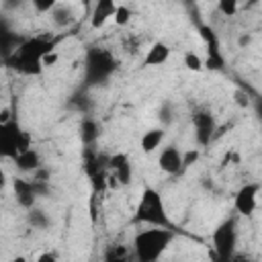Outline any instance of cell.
Here are the masks:
<instances>
[{
	"label": "cell",
	"instance_id": "cell-1",
	"mask_svg": "<svg viewBox=\"0 0 262 262\" xmlns=\"http://www.w3.org/2000/svg\"><path fill=\"white\" fill-rule=\"evenodd\" d=\"M59 43V37L51 35H37V37H25V41L4 59L8 68H12L18 74L25 76H39L43 72L41 59L55 51V45Z\"/></svg>",
	"mask_w": 262,
	"mask_h": 262
},
{
	"label": "cell",
	"instance_id": "cell-2",
	"mask_svg": "<svg viewBox=\"0 0 262 262\" xmlns=\"http://www.w3.org/2000/svg\"><path fill=\"white\" fill-rule=\"evenodd\" d=\"M174 239H176V231L172 227L151 225V229H141L133 237L135 258L139 262H156Z\"/></svg>",
	"mask_w": 262,
	"mask_h": 262
},
{
	"label": "cell",
	"instance_id": "cell-3",
	"mask_svg": "<svg viewBox=\"0 0 262 262\" xmlns=\"http://www.w3.org/2000/svg\"><path fill=\"white\" fill-rule=\"evenodd\" d=\"M115 72H117V59L106 47L100 45L88 47L84 55V88L106 84Z\"/></svg>",
	"mask_w": 262,
	"mask_h": 262
},
{
	"label": "cell",
	"instance_id": "cell-4",
	"mask_svg": "<svg viewBox=\"0 0 262 262\" xmlns=\"http://www.w3.org/2000/svg\"><path fill=\"white\" fill-rule=\"evenodd\" d=\"M131 223H145V225H158V227H172L174 229V223L170 221V217L166 213L162 194L151 186L143 188L139 203L135 207V213L131 217Z\"/></svg>",
	"mask_w": 262,
	"mask_h": 262
},
{
	"label": "cell",
	"instance_id": "cell-5",
	"mask_svg": "<svg viewBox=\"0 0 262 262\" xmlns=\"http://www.w3.org/2000/svg\"><path fill=\"white\" fill-rule=\"evenodd\" d=\"M235 246H237V219L227 217L213 229L215 254L211 252V258L227 262V260H231V256H235Z\"/></svg>",
	"mask_w": 262,
	"mask_h": 262
},
{
	"label": "cell",
	"instance_id": "cell-6",
	"mask_svg": "<svg viewBox=\"0 0 262 262\" xmlns=\"http://www.w3.org/2000/svg\"><path fill=\"white\" fill-rule=\"evenodd\" d=\"M199 37L203 39L205 47H207V57L203 59V66L205 70H211V72H223L225 70V55L221 51V41H219V35L217 31L207 25L205 20H201L199 25H194Z\"/></svg>",
	"mask_w": 262,
	"mask_h": 262
},
{
	"label": "cell",
	"instance_id": "cell-7",
	"mask_svg": "<svg viewBox=\"0 0 262 262\" xmlns=\"http://www.w3.org/2000/svg\"><path fill=\"white\" fill-rule=\"evenodd\" d=\"M192 129H194L196 143L201 147H207L217 137V121H215V115L209 108H196L192 113Z\"/></svg>",
	"mask_w": 262,
	"mask_h": 262
},
{
	"label": "cell",
	"instance_id": "cell-8",
	"mask_svg": "<svg viewBox=\"0 0 262 262\" xmlns=\"http://www.w3.org/2000/svg\"><path fill=\"white\" fill-rule=\"evenodd\" d=\"M25 129H20L18 119L0 123V160H14L18 154V139Z\"/></svg>",
	"mask_w": 262,
	"mask_h": 262
},
{
	"label": "cell",
	"instance_id": "cell-9",
	"mask_svg": "<svg viewBox=\"0 0 262 262\" xmlns=\"http://www.w3.org/2000/svg\"><path fill=\"white\" fill-rule=\"evenodd\" d=\"M258 192H260V184L258 182H246L244 186H239V190L233 196V209H235V213L242 215V217H250L256 211Z\"/></svg>",
	"mask_w": 262,
	"mask_h": 262
},
{
	"label": "cell",
	"instance_id": "cell-10",
	"mask_svg": "<svg viewBox=\"0 0 262 262\" xmlns=\"http://www.w3.org/2000/svg\"><path fill=\"white\" fill-rule=\"evenodd\" d=\"M108 174L119 182V186H127L131 182L133 168H131V160L125 151H117V154L108 156Z\"/></svg>",
	"mask_w": 262,
	"mask_h": 262
},
{
	"label": "cell",
	"instance_id": "cell-11",
	"mask_svg": "<svg viewBox=\"0 0 262 262\" xmlns=\"http://www.w3.org/2000/svg\"><path fill=\"white\" fill-rule=\"evenodd\" d=\"M158 166H160L162 172H166V174H170V176L180 174V172H182V151H180L174 143L166 145V147L160 151V156H158Z\"/></svg>",
	"mask_w": 262,
	"mask_h": 262
},
{
	"label": "cell",
	"instance_id": "cell-12",
	"mask_svg": "<svg viewBox=\"0 0 262 262\" xmlns=\"http://www.w3.org/2000/svg\"><path fill=\"white\" fill-rule=\"evenodd\" d=\"M12 188H14L16 203H18L23 209H31V207H35L39 194H37V190H35V182H33V178H31V180H27V178H14Z\"/></svg>",
	"mask_w": 262,
	"mask_h": 262
},
{
	"label": "cell",
	"instance_id": "cell-13",
	"mask_svg": "<svg viewBox=\"0 0 262 262\" xmlns=\"http://www.w3.org/2000/svg\"><path fill=\"white\" fill-rule=\"evenodd\" d=\"M23 41H25V37H20L18 33H14L10 29V25L0 18V59L4 61Z\"/></svg>",
	"mask_w": 262,
	"mask_h": 262
},
{
	"label": "cell",
	"instance_id": "cell-14",
	"mask_svg": "<svg viewBox=\"0 0 262 262\" xmlns=\"http://www.w3.org/2000/svg\"><path fill=\"white\" fill-rule=\"evenodd\" d=\"M115 0H94L92 12H90V27L92 29H102L106 25L108 18H113L115 14Z\"/></svg>",
	"mask_w": 262,
	"mask_h": 262
},
{
	"label": "cell",
	"instance_id": "cell-15",
	"mask_svg": "<svg viewBox=\"0 0 262 262\" xmlns=\"http://www.w3.org/2000/svg\"><path fill=\"white\" fill-rule=\"evenodd\" d=\"M170 45L164 43V41H154L151 47L147 49L145 57H143V66L145 68H156V66H164L168 59H170Z\"/></svg>",
	"mask_w": 262,
	"mask_h": 262
},
{
	"label": "cell",
	"instance_id": "cell-16",
	"mask_svg": "<svg viewBox=\"0 0 262 262\" xmlns=\"http://www.w3.org/2000/svg\"><path fill=\"white\" fill-rule=\"evenodd\" d=\"M100 133H102L100 123L92 115H84L82 121H80V141H82V145H96Z\"/></svg>",
	"mask_w": 262,
	"mask_h": 262
},
{
	"label": "cell",
	"instance_id": "cell-17",
	"mask_svg": "<svg viewBox=\"0 0 262 262\" xmlns=\"http://www.w3.org/2000/svg\"><path fill=\"white\" fill-rule=\"evenodd\" d=\"M12 162L16 164V168H18L20 172H35L39 166H43V164H41V156H39V151H37L35 147H29V149L16 154Z\"/></svg>",
	"mask_w": 262,
	"mask_h": 262
},
{
	"label": "cell",
	"instance_id": "cell-18",
	"mask_svg": "<svg viewBox=\"0 0 262 262\" xmlns=\"http://www.w3.org/2000/svg\"><path fill=\"white\" fill-rule=\"evenodd\" d=\"M164 137H166V127H164V129H162V127H154V129H147V131L141 135V149H143L145 154H151V151H156V149L162 145Z\"/></svg>",
	"mask_w": 262,
	"mask_h": 262
},
{
	"label": "cell",
	"instance_id": "cell-19",
	"mask_svg": "<svg viewBox=\"0 0 262 262\" xmlns=\"http://www.w3.org/2000/svg\"><path fill=\"white\" fill-rule=\"evenodd\" d=\"M92 106H94V102H92V98L86 94V88H84V90H78V92L72 94V98H70V108H74V111H78V113H82V115H90V113H92Z\"/></svg>",
	"mask_w": 262,
	"mask_h": 262
},
{
	"label": "cell",
	"instance_id": "cell-20",
	"mask_svg": "<svg viewBox=\"0 0 262 262\" xmlns=\"http://www.w3.org/2000/svg\"><path fill=\"white\" fill-rule=\"evenodd\" d=\"M27 223L33 229H47L51 225V219L47 217L45 211H41L37 207H31V209H27Z\"/></svg>",
	"mask_w": 262,
	"mask_h": 262
},
{
	"label": "cell",
	"instance_id": "cell-21",
	"mask_svg": "<svg viewBox=\"0 0 262 262\" xmlns=\"http://www.w3.org/2000/svg\"><path fill=\"white\" fill-rule=\"evenodd\" d=\"M49 14H51V18H53V23H55L57 27H70V23L74 20L72 8H70V6H63V4H59V2L49 10Z\"/></svg>",
	"mask_w": 262,
	"mask_h": 262
},
{
	"label": "cell",
	"instance_id": "cell-22",
	"mask_svg": "<svg viewBox=\"0 0 262 262\" xmlns=\"http://www.w3.org/2000/svg\"><path fill=\"white\" fill-rule=\"evenodd\" d=\"M127 258H129V250L125 246H121V244H113L104 252V260L106 262H125Z\"/></svg>",
	"mask_w": 262,
	"mask_h": 262
},
{
	"label": "cell",
	"instance_id": "cell-23",
	"mask_svg": "<svg viewBox=\"0 0 262 262\" xmlns=\"http://www.w3.org/2000/svg\"><path fill=\"white\" fill-rule=\"evenodd\" d=\"M184 66H186V70H190V72H203V70H205L203 57L196 55L194 51H186V53H184Z\"/></svg>",
	"mask_w": 262,
	"mask_h": 262
},
{
	"label": "cell",
	"instance_id": "cell-24",
	"mask_svg": "<svg viewBox=\"0 0 262 262\" xmlns=\"http://www.w3.org/2000/svg\"><path fill=\"white\" fill-rule=\"evenodd\" d=\"M131 8L129 6H125V4H117V8H115V14H113V18H115V25H119V27H125L129 20H131Z\"/></svg>",
	"mask_w": 262,
	"mask_h": 262
},
{
	"label": "cell",
	"instance_id": "cell-25",
	"mask_svg": "<svg viewBox=\"0 0 262 262\" xmlns=\"http://www.w3.org/2000/svg\"><path fill=\"white\" fill-rule=\"evenodd\" d=\"M242 0H217V8L223 16H233L237 12V6H239Z\"/></svg>",
	"mask_w": 262,
	"mask_h": 262
},
{
	"label": "cell",
	"instance_id": "cell-26",
	"mask_svg": "<svg viewBox=\"0 0 262 262\" xmlns=\"http://www.w3.org/2000/svg\"><path fill=\"white\" fill-rule=\"evenodd\" d=\"M199 149H188V151H182V170H186V168H190L196 160H199Z\"/></svg>",
	"mask_w": 262,
	"mask_h": 262
},
{
	"label": "cell",
	"instance_id": "cell-27",
	"mask_svg": "<svg viewBox=\"0 0 262 262\" xmlns=\"http://www.w3.org/2000/svg\"><path fill=\"white\" fill-rule=\"evenodd\" d=\"M33 2V6H35V10L37 12H41V14H45V12H49L55 4H57V0H31Z\"/></svg>",
	"mask_w": 262,
	"mask_h": 262
},
{
	"label": "cell",
	"instance_id": "cell-28",
	"mask_svg": "<svg viewBox=\"0 0 262 262\" xmlns=\"http://www.w3.org/2000/svg\"><path fill=\"white\" fill-rule=\"evenodd\" d=\"M172 104L170 102H164L162 104V108H160V121L164 123V127H168L170 123H172Z\"/></svg>",
	"mask_w": 262,
	"mask_h": 262
},
{
	"label": "cell",
	"instance_id": "cell-29",
	"mask_svg": "<svg viewBox=\"0 0 262 262\" xmlns=\"http://www.w3.org/2000/svg\"><path fill=\"white\" fill-rule=\"evenodd\" d=\"M25 4V0H2V8L12 12V10H18L20 6Z\"/></svg>",
	"mask_w": 262,
	"mask_h": 262
},
{
	"label": "cell",
	"instance_id": "cell-30",
	"mask_svg": "<svg viewBox=\"0 0 262 262\" xmlns=\"http://www.w3.org/2000/svg\"><path fill=\"white\" fill-rule=\"evenodd\" d=\"M235 102L242 106V108H246V106H250V100H248V94L244 92V90H235Z\"/></svg>",
	"mask_w": 262,
	"mask_h": 262
},
{
	"label": "cell",
	"instance_id": "cell-31",
	"mask_svg": "<svg viewBox=\"0 0 262 262\" xmlns=\"http://www.w3.org/2000/svg\"><path fill=\"white\" fill-rule=\"evenodd\" d=\"M10 119H16V115H14V111L12 108H2L0 111V123H6V121H10Z\"/></svg>",
	"mask_w": 262,
	"mask_h": 262
},
{
	"label": "cell",
	"instance_id": "cell-32",
	"mask_svg": "<svg viewBox=\"0 0 262 262\" xmlns=\"http://www.w3.org/2000/svg\"><path fill=\"white\" fill-rule=\"evenodd\" d=\"M57 61V53L55 51H51V53H47L43 59H41V63H43V68H49V66H53Z\"/></svg>",
	"mask_w": 262,
	"mask_h": 262
},
{
	"label": "cell",
	"instance_id": "cell-33",
	"mask_svg": "<svg viewBox=\"0 0 262 262\" xmlns=\"http://www.w3.org/2000/svg\"><path fill=\"white\" fill-rule=\"evenodd\" d=\"M6 184H8V178H6V172H4L2 166H0V192H4Z\"/></svg>",
	"mask_w": 262,
	"mask_h": 262
},
{
	"label": "cell",
	"instance_id": "cell-34",
	"mask_svg": "<svg viewBox=\"0 0 262 262\" xmlns=\"http://www.w3.org/2000/svg\"><path fill=\"white\" fill-rule=\"evenodd\" d=\"M37 260H39V262H47V260L51 262V260H55V254H51V252H45V254H41Z\"/></svg>",
	"mask_w": 262,
	"mask_h": 262
},
{
	"label": "cell",
	"instance_id": "cell-35",
	"mask_svg": "<svg viewBox=\"0 0 262 262\" xmlns=\"http://www.w3.org/2000/svg\"><path fill=\"white\" fill-rule=\"evenodd\" d=\"M178 2H180V4H182V6H184V10H186V8H190V6H194V4H196V0H178Z\"/></svg>",
	"mask_w": 262,
	"mask_h": 262
},
{
	"label": "cell",
	"instance_id": "cell-36",
	"mask_svg": "<svg viewBox=\"0 0 262 262\" xmlns=\"http://www.w3.org/2000/svg\"><path fill=\"white\" fill-rule=\"evenodd\" d=\"M250 39H252V37H250V35H242V37H239V41H237V43H239V45H242V47H244V45H248V43H250Z\"/></svg>",
	"mask_w": 262,
	"mask_h": 262
}]
</instances>
